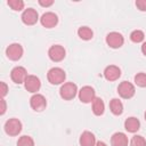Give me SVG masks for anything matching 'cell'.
Wrapping results in <instances>:
<instances>
[{
	"mask_svg": "<svg viewBox=\"0 0 146 146\" xmlns=\"http://www.w3.org/2000/svg\"><path fill=\"white\" fill-rule=\"evenodd\" d=\"M76 94H78V87L73 82H66L59 89V95L64 100L73 99L76 96Z\"/></svg>",
	"mask_w": 146,
	"mask_h": 146,
	"instance_id": "6da1fadb",
	"label": "cell"
},
{
	"mask_svg": "<svg viewBox=\"0 0 146 146\" xmlns=\"http://www.w3.org/2000/svg\"><path fill=\"white\" fill-rule=\"evenodd\" d=\"M47 78L51 84H60L65 81L66 74H65L64 70H62L60 67H52L48 71Z\"/></svg>",
	"mask_w": 146,
	"mask_h": 146,
	"instance_id": "7a4b0ae2",
	"label": "cell"
},
{
	"mask_svg": "<svg viewBox=\"0 0 146 146\" xmlns=\"http://www.w3.org/2000/svg\"><path fill=\"white\" fill-rule=\"evenodd\" d=\"M5 131L9 136H17L22 131V122L18 119H9L5 123Z\"/></svg>",
	"mask_w": 146,
	"mask_h": 146,
	"instance_id": "3957f363",
	"label": "cell"
},
{
	"mask_svg": "<svg viewBox=\"0 0 146 146\" xmlns=\"http://www.w3.org/2000/svg\"><path fill=\"white\" fill-rule=\"evenodd\" d=\"M66 51L63 46L60 44H54L48 50V56L52 62H60L65 58Z\"/></svg>",
	"mask_w": 146,
	"mask_h": 146,
	"instance_id": "277c9868",
	"label": "cell"
},
{
	"mask_svg": "<svg viewBox=\"0 0 146 146\" xmlns=\"http://www.w3.org/2000/svg\"><path fill=\"white\" fill-rule=\"evenodd\" d=\"M117 92H119V95H120L122 98L129 99V98L133 97L136 90H135V87H133L132 83H130V82H128V81H123V82H121V83L119 84V87H117Z\"/></svg>",
	"mask_w": 146,
	"mask_h": 146,
	"instance_id": "5b68a950",
	"label": "cell"
},
{
	"mask_svg": "<svg viewBox=\"0 0 146 146\" xmlns=\"http://www.w3.org/2000/svg\"><path fill=\"white\" fill-rule=\"evenodd\" d=\"M106 43L111 48L116 49V48L122 47V44L124 43V39H123L122 34L119 32H110L106 35Z\"/></svg>",
	"mask_w": 146,
	"mask_h": 146,
	"instance_id": "8992f818",
	"label": "cell"
},
{
	"mask_svg": "<svg viewBox=\"0 0 146 146\" xmlns=\"http://www.w3.org/2000/svg\"><path fill=\"white\" fill-rule=\"evenodd\" d=\"M96 98V94H95V90L92 87L90 86H84L80 89L79 91V99L84 103V104H88V103H92L94 99Z\"/></svg>",
	"mask_w": 146,
	"mask_h": 146,
	"instance_id": "52a82bcc",
	"label": "cell"
},
{
	"mask_svg": "<svg viewBox=\"0 0 146 146\" xmlns=\"http://www.w3.org/2000/svg\"><path fill=\"white\" fill-rule=\"evenodd\" d=\"M6 55L10 60H18L23 56V47L19 43H11L7 47Z\"/></svg>",
	"mask_w": 146,
	"mask_h": 146,
	"instance_id": "ba28073f",
	"label": "cell"
},
{
	"mask_svg": "<svg viewBox=\"0 0 146 146\" xmlns=\"http://www.w3.org/2000/svg\"><path fill=\"white\" fill-rule=\"evenodd\" d=\"M21 18H22V22L25 25H34L39 19V15H38V11L35 9L27 8L23 11Z\"/></svg>",
	"mask_w": 146,
	"mask_h": 146,
	"instance_id": "9c48e42d",
	"label": "cell"
},
{
	"mask_svg": "<svg viewBox=\"0 0 146 146\" xmlns=\"http://www.w3.org/2000/svg\"><path fill=\"white\" fill-rule=\"evenodd\" d=\"M10 78H11V80H13L15 83L21 84V83L25 82V80H26V78H27V72H26V70H25L23 66H16V67H14V68L11 70V72H10Z\"/></svg>",
	"mask_w": 146,
	"mask_h": 146,
	"instance_id": "30bf717a",
	"label": "cell"
},
{
	"mask_svg": "<svg viewBox=\"0 0 146 146\" xmlns=\"http://www.w3.org/2000/svg\"><path fill=\"white\" fill-rule=\"evenodd\" d=\"M30 105H31V107H32L34 111L41 112V111H43V110L46 108V106H47V100H46V98H44L42 95L35 94V95H33V96L31 97V99H30Z\"/></svg>",
	"mask_w": 146,
	"mask_h": 146,
	"instance_id": "8fae6325",
	"label": "cell"
},
{
	"mask_svg": "<svg viewBox=\"0 0 146 146\" xmlns=\"http://www.w3.org/2000/svg\"><path fill=\"white\" fill-rule=\"evenodd\" d=\"M40 22L42 24V26L47 27V29H51V27H55L58 23V17L55 13H51V11H48V13H44L41 18H40Z\"/></svg>",
	"mask_w": 146,
	"mask_h": 146,
	"instance_id": "7c38bea8",
	"label": "cell"
},
{
	"mask_svg": "<svg viewBox=\"0 0 146 146\" xmlns=\"http://www.w3.org/2000/svg\"><path fill=\"white\" fill-rule=\"evenodd\" d=\"M24 86L29 92H36L41 87V82H40V79L36 78L35 75H27L24 82Z\"/></svg>",
	"mask_w": 146,
	"mask_h": 146,
	"instance_id": "4fadbf2b",
	"label": "cell"
},
{
	"mask_svg": "<svg viewBox=\"0 0 146 146\" xmlns=\"http://www.w3.org/2000/svg\"><path fill=\"white\" fill-rule=\"evenodd\" d=\"M104 76L107 81H115L121 76V70L115 65H110L104 70Z\"/></svg>",
	"mask_w": 146,
	"mask_h": 146,
	"instance_id": "5bb4252c",
	"label": "cell"
},
{
	"mask_svg": "<svg viewBox=\"0 0 146 146\" xmlns=\"http://www.w3.org/2000/svg\"><path fill=\"white\" fill-rule=\"evenodd\" d=\"M79 141L81 146H96V137L90 131H83Z\"/></svg>",
	"mask_w": 146,
	"mask_h": 146,
	"instance_id": "9a60e30c",
	"label": "cell"
},
{
	"mask_svg": "<svg viewBox=\"0 0 146 146\" xmlns=\"http://www.w3.org/2000/svg\"><path fill=\"white\" fill-rule=\"evenodd\" d=\"M112 146H128V137L123 132H115L111 138Z\"/></svg>",
	"mask_w": 146,
	"mask_h": 146,
	"instance_id": "2e32d148",
	"label": "cell"
},
{
	"mask_svg": "<svg viewBox=\"0 0 146 146\" xmlns=\"http://www.w3.org/2000/svg\"><path fill=\"white\" fill-rule=\"evenodd\" d=\"M124 128H125V130L128 132H132V133L137 132L139 130V128H140V122H139V120L137 117H133V116L128 117L124 121Z\"/></svg>",
	"mask_w": 146,
	"mask_h": 146,
	"instance_id": "e0dca14e",
	"label": "cell"
},
{
	"mask_svg": "<svg viewBox=\"0 0 146 146\" xmlns=\"http://www.w3.org/2000/svg\"><path fill=\"white\" fill-rule=\"evenodd\" d=\"M104 110H105V104L103 102L102 98L99 97H96L92 102V112L95 115H102L104 113Z\"/></svg>",
	"mask_w": 146,
	"mask_h": 146,
	"instance_id": "ac0fdd59",
	"label": "cell"
},
{
	"mask_svg": "<svg viewBox=\"0 0 146 146\" xmlns=\"http://www.w3.org/2000/svg\"><path fill=\"white\" fill-rule=\"evenodd\" d=\"M110 108L114 115H121L123 112V104L117 98H113L110 102Z\"/></svg>",
	"mask_w": 146,
	"mask_h": 146,
	"instance_id": "d6986e66",
	"label": "cell"
},
{
	"mask_svg": "<svg viewBox=\"0 0 146 146\" xmlns=\"http://www.w3.org/2000/svg\"><path fill=\"white\" fill-rule=\"evenodd\" d=\"M78 34H79V36H80L82 40H90V39H92V36H94L92 30H91L90 27H88V26H81V27H79Z\"/></svg>",
	"mask_w": 146,
	"mask_h": 146,
	"instance_id": "ffe728a7",
	"label": "cell"
},
{
	"mask_svg": "<svg viewBox=\"0 0 146 146\" xmlns=\"http://www.w3.org/2000/svg\"><path fill=\"white\" fill-rule=\"evenodd\" d=\"M144 38H145V34H144V32L140 31V30H135V31H132L131 34H130V39H131V41L135 42V43L141 42V41L144 40Z\"/></svg>",
	"mask_w": 146,
	"mask_h": 146,
	"instance_id": "44dd1931",
	"label": "cell"
},
{
	"mask_svg": "<svg viewBox=\"0 0 146 146\" xmlns=\"http://www.w3.org/2000/svg\"><path fill=\"white\" fill-rule=\"evenodd\" d=\"M7 3L13 10H16V11H19L24 8V1L22 0H8Z\"/></svg>",
	"mask_w": 146,
	"mask_h": 146,
	"instance_id": "7402d4cb",
	"label": "cell"
},
{
	"mask_svg": "<svg viewBox=\"0 0 146 146\" xmlns=\"http://www.w3.org/2000/svg\"><path fill=\"white\" fill-rule=\"evenodd\" d=\"M135 83L141 88L146 87V73H143V72L137 73L135 75Z\"/></svg>",
	"mask_w": 146,
	"mask_h": 146,
	"instance_id": "603a6c76",
	"label": "cell"
},
{
	"mask_svg": "<svg viewBox=\"0 0 146 146\" xmlns=\"http://www.w3.org/2000/svg\"><path fill=\"white\" fill-rule=\"evenodd\" d=\"M17 146H34V141L30 136H22L17 141Z\"/></svg>",
	"mask_w": 146,
	"mask_h": 146,
	"instance_id": "cb8c5ba5",
	"label": "cell"
},
{
	"mask_svg": "<svg viewBox=\"0 0 146 146\" xmlns=\"http://www.w3.org/2000/svg\"><path fill=\"white\" fill-rule=\"evenodd\" d=\"M130 146H146V140L143 136H133L130 141Z\"/></svg>",
	"mask_w": 146,
	"mask_h": 146,
	"instance_id": "d4e9b609",
	"label": "cell"
},
{
	"mask_svg": "<svg viewBox=\"0 0 146 146\" xmlns=\"http://www.w3.org/2000/svg\"><path fill=\"white\" fill-rule=\"evenodd\" d=\"M136 7L140 11H146V0H137L136 1Z\"/></svg>",
	"mask_w": 146,
	"mask_h": 146,
	"instance_id": "484cf974",
	"label": "cell"
},
{
	"mask_svg": "<svg viewBox=\"0 0 146 146\" xmlns=\"http://www.w3.org/2000/svg\"><path fill=\"white\" fill-rule=\"evenodd\" d=\"M0 87H1V97L3 98L6 95H7V92H8V87H7V84L5 83V82H1L0 83Z\"/></svg>",
	"mask_w": 146,
	"mask_h": 146,
	"instance_id": "4316f807",
	"label": "cell"
},
{
	"mask_svg": "<svg viewBox=\"0 0 146 146\" xmlns=\"http://www.w3.org/2000/svg\"><path fill=\"white\" fill-rule=\"evenodd\" d=\"M54 3L52 0H49V1H43V0H39V5L42 6V7H49Z\"/></svg>",
	"mask_w": 146,
	"mask_h": 146,
	"instance_id": "83f0119b",
	"label": "cell"
},
{
	"mask_svg": "<svg viewBox=\"0 0 146 146\" xmlns=\"http://www.w3.org/2000/svg\"><path fill=\"white\" fill-rule=\"evenodd\" d=\"M6 112V100L3 98H1V111H0V114H5Z\"/></svg>",
	"mask_w": 146,
	"mask_h": 146,
	"instance_id": "f1b7e54d",
	"label": "cell"
},
{
	"mask_svg": "<svg viewBox=\"0 0 146 146\" xmlns=\"http://www.w3.org/2000/svg\"><path fill=\"white\" fill-rule=\"evenodd\" d=\"M141 52H143V54L146 56V41H145V42L141 44Z\"/></svg>",
	"mask_w": 146,
	"mask_h": 146,
	"instance_id": "f546056e",
	"label": "cell"
},
{
	"mask_svg": "<svg viewBox=\"0 0 146 146\" xmlns=\"http://www.w3.org/2000/svg\"><path fill=\"white\" fill-rule=\"evenodd\" d=\"M96 146H107V145H106L104 141H98V143L96 144Z\"/></svg>",
	"mask_w": 146,
	"mask_h": 146,
	"instance_id": "4dcf8cb0",
	"label": "cell"
},
{
	"mask_svg": "<svg viewBox=\"0 0 146 146\" xmlns=\"http://www.w3.org/2000/svg\"><path fill=\"white\" fill-rule=\"evenodd\" d=\"M145 120H146V112H145Z\"/></svg>",
	"mask_w": 146,
	"mask_h": 146,
	"instance_id": "1f68e13d",
	"label": "cell"
}]
</instances>
